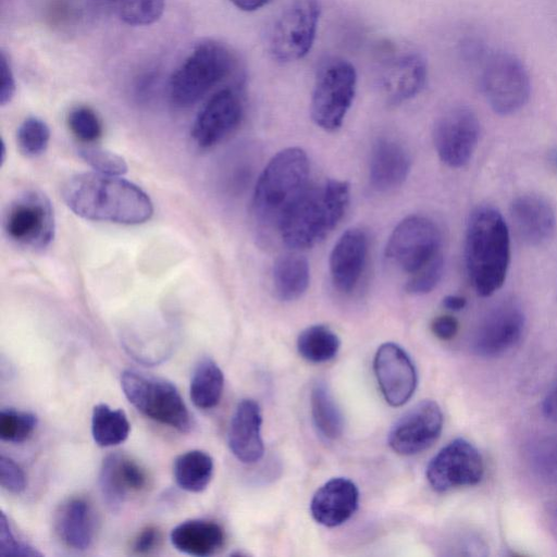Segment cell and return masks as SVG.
<instances>
[{"label": "cell", "mask_w": 557, "mask_h": 557, "mask_svg": "<svg viewBox=\"0 0 557 557\" xmlns=\"http://www.w3.org/2000/svg\"><path fill=\"white\" fill-rule=\"evenodd\" d=\"M61 194L69 209L86 220L134 225L153 214L149 196L121 176L75 174L65 181Z\"/></svg>", "instance_id": "1"}, {"label": "cell", "mask_w": 557, "mask_h": 557, "mask_svg": "<svg viewBox=\"0 0 557 557\" xmlns=\"http://www.w3.org/2000/svg\"><path fill=\"white\" fill-rule=\"evenodd\" d=\"M465 258L478 295L488 297L503 286L510 262V236L496 208L485 205L471 212L466 230Z\"/></svg>", "instance_id": "2"}, {"label": "cell", "mask_w": 557, "mask_h": 557, "mask_svg": "<svg viewBox=\"0 0 557 557\" xmlns=\"http://www.w3.org/2000/svg\"><path fill=\"white\" fill-rule=\"evenodd\" d=\"M345 181L329 180L308 186L284 214L277 232L284 244L305 249L322 240L342 220L349 203Z\"/></svg>", "instance_id": "3"}, {"label": "cell", "mask_w": 557, "mask_h": 557, "mask_svg": "<svg viewBox=\"0 0 557 557\" xmlns=\"http://www.w3.org/2000/svg\"><path fill=\"white\" fill-rule=\"evenodd\" d=\"M309 160L299 147L277 152L260 174L252 195L251 210L260 227L278 228L292 205L308 188Z\"/></svg>", "instance_id": "4"}, {"label": "cell", "mask_w": 557, "mask_h": 557, "mask_svg": "<svg viewBox=\"0 0 557 557\" xmlns=\"http://www.w3.org/2000/svg\"><path fill=\"white\" fill-rule=\"evenodd\" d=\"M237 59L225 45L206 40L172 74L169 96L173 106L188 108L200 100L212 87L237 70Z\"/></svg>", "instance_id": "5"}, {"label": "cell", "mask_w": 557, "mask_h": 557, "mask_svg": "<svg viewBox=\"0 0 557 557\" xmlns=\"http://www.w3.org/2000/svg\"><path fill=\"white\" fill-rule=\"evenodd\" d=\"M121 386L128 401L146 417L180 432L191 429V417L170 381L138 370H125Z\"/></svg>", "instance_id": "6"}, {"label": "cell", "mask_w": 557, "mask_h": 557, "mask_svg": "<svg viewBox=\"0 0 557 557\" xmlns=\"http://www.w3.org/2000/svg\"><path fill=\"white\" fill-rule=\"evenodd\" d=\"M357 73L343 58H329L317 71L311 95L310 113L321 128H339L355 98Z\"/></svg>", "instance_id": "7"}, {"label": "cell", "mask_w": 557, "mask_h": 557, "mask_svg": "<svg viewBox=\"0 0 557 557\" xmlns=\"http://www.w3.org/2000/svg\"><path fill=\"white\" fill-rule=\"evenodd\" d=\"M481 91L499 115L522 109L531 94V82L523 62L515 54L497 51L487 57L480 74Z\"/></svg>", "instance_id": "8"}, {"label": "cell", "mask_w": 557, "mask_h": 557, "mask_svg": "<svg viewBox=\"0 0 557 557\" xmlns=\"http://www.w3.org/2000/svg\"><path fill=\"white\" fill-rule=\"evenodd\" d=\"M320 12L319 0H292L269 32L271 57L280 63L302 59L314 42Z\"/></svg>", "instance_id": "9"}, {"label": "cell", "mask_w": 557, "mask_h": 557, "mask_svg": "<svg viewBox=\"0 0 557 557\" xmlns=\"http://www.w3.org/2000/svg\"><path fill=\"white\" fill-rule=\"evenodd\" d=\"M385 256L403 271L414 274L444 258L441 231L426 216L409 215L392 232Z\"/></svg>", "instance_id": "10"}, {"label": "cell", "mask_w": 557, "mask_h": 557, "mask_svg": "<svg viewBox=\"0 0 557 557\" xmlns=\"http://www.w3.org/2000/svg\"><path fill=\"white\" fill-rule=\"evenodd\" d=\"M7 236L16 245L42 250L53 240L54 212L50 200L40 191L30 190L14 199L3 219Z\"/></svg>", "instance_id": "11"}, {"label": "cell", "mask_w": 557, "mask_h": 557, "mask_svg": "<svg viewBox=\"0 0 557 557\" xmlns=\"http://www.w3.org/2000/svg\"><path fill=\"white\" fill-rule=\"evenodd\" d=\"M480 121L466 106H455L440 115L433 128L436 152L446 165L458 169L472 158L480 138Z\"/></svg>", "instance_id": "12"}, {"label": "cell", "mask_w": 557, "mask_h": 557, "mask_svg": "<svg viewBox=\"0 0 557 557\" xmlns=\"http://www.w3.org/2000/svg\"><path fill=\"white\" fill-rule=\"evenodd\" d=\"M483 473L481 454L465 438L449 442L430 460L426 468V479L437 492L475 485Z\"/></svg>", "instance_id": "13"}, {"label": "cell", "mask_w": 557, "mask_h": 557, "mask_svg": "<svg viewBox=\"0 0 557 557\" xmlns=\"http://www.w3.org/2000/svg\"><path fill=\"white\" fill-rule=\"evenodd\" d=\"M524 325L520 305L513 299L504 300L490 309L479 323L472 348L482 357L500 356L520 341Z\"/></svg>", "instance_id": "14"}, {"label": "cell", "mask_w": 557, "mask_h": 557, "mask_svg": "<svg viewBox=\"0 0 557 557\" xmlns=\"http://www.w3.org/2000/svg\"><path fill=\"white\" fill-rule=\"evenodd\" d=\"M443 413L433 400H422L406 411L388 433L391 448L405 456L428 449L440 436Z\"/></svg>", "instance_id": "15"}, {"label": "cell", "mask_w": 557, "mask_h": 557, "mask_svg": "<svg viewBox=\"0 0 557 557\" xmlns=\"http://www.w3.org/2000/svg\"><path fill=\"white\" fill-rule=\"evenodd\" d=\"M243 101L237 89L228 86L218 90L198 113L191 137L203 149L211 148L228 136L240 123Z\"/></svg>", "instance_id": "16"}, {"label": "cell", "mask_w": 557, "mask_h": 557, "mask_svg": "<svg viewBox=\"0 0 557 557\" xmlns=\"http://www.w3.org/2000/svg\"><path fill=\"white\" fill-rule=\"evenodd\" d=\"M373 368L381 393L391 406L399 407L411 398L417 387V372L400 346L382 344L374 356Z\"/></svg>", "instance_id": "17"}, {"label": "cell", "mask_w": 557, "mask_h": 557, "mask_svg": "<svg viewBox=\"0 0 557 557\" xmlns=\"http://www.w3.org/2000/svg\"><path fill=\"white\" fill-rule=\"evenodd\" d=\"M428 65L419 52H404L386 60L379 71L377 85L389 104H399L413 98L423 88Z\"/></svg>", "instance_id": "18"}, {"label": "cell", "mask_w": 557, "mask_h": 557, "mask_svg": "<svg viewBox=\"0 0 557 557\" xmlns=\"http://www.w3.org/2000/svg\"><path fill=\"white\" fill-rule=\"evenodd\" d=\"M509 215L517 236L529 246H542L555 234V210L539 194L527 193L516 197L510 203Z\"/></svg>", "instance_id": "19"}, {"label": "cell", "mask_w": 557, "mask_h": 557, "mask_svg": "<svg viewBox=\"0 0 557 557\" xmlns=\"http://www.w3.org/2000/svg\"><path fill=\"white\" fill-rule=\"evenodd\" d=\"M147 485L144 469L129 457L114 453L107 456L99 472L100 492L111 510H119L132 494Z\"/></svg>", "instance_id": "20"}, {"label": "cell", "mask_w": 557, "mask_h": 557, "mask_svg": "<svg viewBox=\"0 0 557 557\" xmlns=\"http://www.w3.org/2000/svg\"><path fill=\"white\" fill-rule=\"evenodd\" d=\"M368 256L367 234L357 227L344 232L330 255V273L334 286L350 293L358 285Z\"/></svg>", "instance_id": "21"}, {"label": "cell", "mask_w": 557, "mask_h": 557, "mask_svg": "<svg viewBox=\"0 0 557 557\" xmlns=\"http://www.w3.org/2000/svg\"><path fill=\"white\" fill-rule=\"evenodd\" d=\"M358 502L359 492L352 481L346 478H333L314 493L310 511L318 523L337 527L354 515Z\"/></svg>", "instance_id": "22"}, {"label": "cell", "mask_w": 557, "mask_h": 557, "mask_svg": "<svg viewBox=\"0 0 557 557\" xmlns=\"http://www.w3.org/2000/svg\"><path fill=\"white\" fill-rule=\"evenodd\" d=\"M262 416L252 399L238 403L228 428L227 442L233 455L244 463L261 459L264 448L261 438Z\"/></svg>", "instance_id": "23"}, {"label": "cell", "mask_w": 557, "mask_h": 557, "mask_svg": "<svg viewBox=\"0 0 557 557\" xmlns=\"http://www.w3.org/2000/svg\"><path fill=\"white\" fill-rule=\"evenodd\" d=\"M410 169V154L399 141L388 137L375 141L369 163V180L373 189L389 191L399 187Z\"/></svg>", "instance_id": "24"}, {"label": "cell", "mask_w": 557, "mask_h": 557, "mask_svg": "<svg viewBox=\"0 0 557 557\" xmlns=\"http://www.w3.org/2000/svg\"><path fill=\"white\" fill-rule=\"evenodd\" d=\"M54 530L69 547L87 549L95 535V517L90 505L83 498H71L62 503L54 516Z\"/></svg>", "instance_id": "25"}, {"label": "cell", "mask_w": 557, "mask_h": 557, "mask_svg": "<svg viewBox=\"0 0 557 557\" xmlns=\"http://www.w3.org/2000/svg\"><path fill=\"white\" fill-rule=\"evenodd\" d=\"M170 537L177 550L197 557L215 554L225 542L223 529L218 523L203 519L180 523L172 530Z\"/></svg>", "instance_id": "26"}, {"label": "cell", "mask_w": 557, "mask_h": 557, "mask_svg": "<svg viewBox=\"0 0 557 557\" xmlns=\"http://www.w3.org/2000/svg\"><path fill=\"white\" fill-rule=\"evenodd\" d=\"M273 286L278 299L293 301L309 286L310 269L307 259L297 253L278 257L273 265Z\"/></svg>", "instance_id": "27"}, {"label": "cell", "mask_w": 557, "mask_h": 557, "mask_svg": "<svg viewBox=\"0 0 557 557\" xmlns=\"http://www.w3.org/2000/svg\"><path fill=\"white\" fill-rule=\"evenodd\" d=\"M213 459L203 450L193 449L180 455L173 466L177 485L191 493L202 492L213 475Z\"/></svg>", "instance_id": "28"}, {"label": "cell", "mask_w": 557, "mask_h": 557, "mask_svg": "<svg viewBox=\"0 0 557 557\" xmlns=\"http://www.w3.org/2000/svg\"><path fill=\"white\" fill-rule=\"evenodd\" d=\"M223 386L224 375L220 367L212 359L203 358L193 372L190 399L199 409H211L219 404Z\"/></svg>", "instance_id": "29"}, {"label": "cell", "mask_w": 557, "mask_h": 557, "mask_svg": "<svg viewBox=\"0 0 557 557\" xmlns=\"http://www.w3.org/2000/svg\"><path fill=\"white\" fill-rule=\"evenodd\" d=\"M131 424L122 409H113L106 404L94 407L91 434L95 443L110 447L123 443L129 434Z\"/></svg>", "instance_id": "30"}, {"label": "cell", "mask_w": 557, "mask_h": 557, "mask_svg": "<svg viewBox=\"0 0 557 557\" xmlns=\"http://www.w3.org/2000/svg\"><path fill=\"white\" fill-rule=\"evenodd\" d=\"M311 414L319 433L329 440L338 438L344 429L343 414L327 386L317 383L310 395Z\"/></svg>", "instance_id": "31"}, {"label": "cell", "mask_w": 557, "mask_h": 557, "mask_svg": "<svg viewBox=\"0 0 557 557\" xmlns=\"http://www.w3.org/2000/svg\"><path fill=\"white\" fill-rule=\"evenodd\" d=\"M341 346L338 336L326 325L305 329L298 336L297 349L310 362H325L336 356Z\"/></svg>", "instance_id": "32"}, {"label": "cell", "mask_w": 557, "mask_h": 557, "mask_svg": "<svg viewBox=\"0 0 557 557\" xmlns=\"http://www.w3.org/2000/svg\"><path fill=\"white\" fill-rule=\"evenodd\" d=\"M532 471L542 481L557 484V434L535 441L529 450Z\"/></svg>", "instance_id": "33"}, {"label": "cell", "mask_w": 557, "mask_h": 557, "mask_svg": "<svg viewBox=\"0 0 557 557\" xmlns=\"http://www.w3.org/2000/svg\"><path fill=\"white\" fill-rule=\"evenodd\" d=\"M50 140V129L45 121L36 116L25 119L18 126L16 143L25 157H37L45 152Z\"/></svg>", "instance_id": "34"}, {"label": "cell", "mask_w": 557, "mask_h": 557, "mask_svg": "<svg viewBox=\"0 0 557 557\" xmlns=\"http://www.w3.org/2000/svg\"><path fill=\"white\" fill-rule=\"evenodd\" d=\"M37 417L12 408L0 412V437L10 443H22L30 437L37 426Z\"/></svg>", "instance_id": "35"}, {"label": "cell", "mask_w": 557, "mask_h": 557, "mask_svg": "<svg viewBox=\"0 0 557 557\" xmlns=\"http://www.w3.org/2000/svg\"><path fill=\"white\" fill-rule=\"evenodd\" d=\"M164 2L165 0H119V13L128 25L146 26L161 17Z\"/></svg>", "instance_id": "36"}, {"label": "cell", "mask_w": 557, "mask_h": 557, "mask_svg": "<svg viewBox=\"0 0 557 557\" xmlns=\"http://www.w3.org/2000/svg\"><path fill=\"white\" fill-rule=\"evenodd\" d=\"M67 125L72 134L83 143H92L102 134L100 119L86 106H79L70 111Z\"/></svg>", "instance_id": "37"}, {"label": "cell", "mask_w": 557, "mask_h": 557, "mask_svg": "<svg viewBox=\"0 0 557 557\" xmlns=\"http://www.w3.org/2000/svg\"><path fill=\"white\" fill-rule=\"evenodd\" d=\"M79 156L95 172L111 176H122L127 172L125 159L112 151L87 146L79 150Z\"/></svg>", "instance_id": "38"}, {"label": "cell", "mask_w": 557, "mask_h": 557, "mask_svg": "<svg viewBox=\"0 0 557 557\" xmlns=\"http://www.w3.org/2000/svg\"><path fill=\"white\" fill-rule=\"evenodd\" d=\"M444 271V258L434 261L419 272L411 274L405 289L412 295H423L432 292L440 283Z\"/></svg>", "instance_id": "39"}, {"label": "cell", "mask_w": 557, "mask_h": 557, "mask_svg": "<svg viewBox=\"0 0 557 557\" xmlns=\"http://www.w3.org/2000/svg\"><path fill=\"white\" fill-rule=\"evenodd\" d=\"M0 555L1 556H41L27 543L15 537L7 516L2 512L0 520Z\"/></svg>", "instance_id": "40"}, {"label": "cell", "mask_w": 557, "mask_h": 557, "mask_svg": "<svg viewBox=\"0 0 557 557\" xmlns=\"http://www.w3.org/2000/svg\"><path fill=\"white\" fill-rule=\"evenodd\" d=\"M0 484L13 494H20L26 487V476L22 468L3 455L0 457Z\"/></svg>", "instance_id": "41"}, {"label": "cell", "mask_w": 557, "mask_h": 557, "mask_svg": "<svg viewBox=\"0 0 557 557\" xmlns=\"http://www.w3.org/2000/svg\"><path fill=\"white\" fill-rule=\"evenodd\" d=\"M1 66V87H0V104L3 107L8 104L15 94V78L13 75V71L11 69V64L8 61L5 53L1 52L0 59Z\"/></svg>", "instance_id": "42"}, {"label": "cell", "mask_w": 557, "mask_h": 557, "mask_svg": "<svg viewBox=\"0 0 557 557\" xmlns=\"http://www.w3.org/2000/svg\"><path fill=\"white\" fill-rule=\"evenodd\" d=\"M160 540L159 530L154 527H147L134 540L133 550L137 554H148L159 545Z\"/></svg>", "instance_id": "43"}, {"label": "cell", "mask_w": 557, "mask_h": 557, "mask_svg": "<svg viewBox=\"0 0 557 557\" xmlns=\"http://www.w3.org/2000/svg\"><path fill=\"white\" fill-rule=\"evenodd\" d=\"M459 329L456 318L453 315H440L432 321L431 330L436 337L448 341L455 337Z\"/></svg>", "instance_id": "44"}, {"label": "cell", "mask_w": 557, "mask_h": 557, "mask_svg": "<svg viewBox=\"0 0 557 557\" xmlns=\"http://www.w3.org/2000/svg\"><path fill=\"white\" fill-rule=\"evenodd\" d=\"M542 410L548 420L557 423V383L545 396Z\"/></svg>", "instance_id": "45"}, {"label": "cell", "mask_w": 557, "mask_h": 557, "mask_svg": "<svg viewBox=\"0 0 557 557\" xmlns=\"http://www.w3.org/2000/svg\"><path fill=\"white\" fill-rule=\"evenodd\" d=\"M236 8L242 11H256L264 7L270 0H230Z\"/></svg>", "instance_id": "46"}, {"label": "cell", "mask_w": 557, "mask_h": 557, "mask_svg": "<svg viewBox=\"0 0 557 557\" xmlns=\"http://www.w3.org/2000/svg\"><path fill=\"white\" fill-rule=\"evenodd\" d=\"M467 305V299L459 295H448L443 299V306L451 311H459Z\"/></svg>", "instance_id": "47"}, {"label": "cell", "mask_w": 557, "mask_h": 557, "mask_svg": "<svg viewBox=\"0 0 557 557\" xmlns=\"http://www.w3.org/2000/svg\"><path fill=\"white\" fill-rule=\"evenodd\" d=\"M548 161H549L552 168L555 171H557V149H553L552 151H549Z\"/></svg>", "instance_id": "48"}]
</instances>
